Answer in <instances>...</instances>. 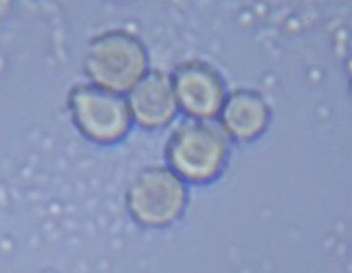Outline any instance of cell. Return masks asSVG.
<instances>
[{
    "label": "cell",
    "instance_id": "cell-1",
    "mask_svg": "<svg viewBox=\"0 0 352 273\" xmlns=\"http://www.w3.org/2000/svg\"><path fill=\"white\" fill-rule=\"evenodd\" d=\"M145 44L131 30L115 27L91 36L84 54V69L91 82L123 94L147 73Z\"/></svg>",
    "mask_w": 352,
    "mask_h": 273
},
{
    "label": "cell",
    "instance_id": "cell-2",
    "mask_svg": "<svg viewBox=\"0 0 352 273\" xmlns=\"http://www.w3.org/2000/svg\"><path fill=\"white\" fill-rule=\"evenodd\" d=\"M227 133L210 119L193 118L176 127L168 139L166 155L170 167L184 180L212 179L227 158Z\"/></svg>",
    "mask_w": 352,
    "mask_h": 273
},
{
    "label": "cell",
    "instance_id": "cell-3",
    "mask_svg": "<svg viewBox=\"0 0 352 273\" xmlns=\"http://www.w3.org/2000/svg\"><path fill=\"white\" fill-rule=\"evenodd\" d=\"M67 103L74 125L94 142H116L130 130L133 116L123 94L86 82L72 87Z\"/></svg>",
    "mask_w": 352,
    "mask_h": 273
},
{
    "label": "cell",
    "instance_id": "cell-4",
    "mask_svg": "<svg viewBox=\"0 0 352 273\" xmlns=\"http://www.w3.org/2000/svg\"><path fill=\"white\" fill-rule=\"evenodd\" d=\"M187 197L185 180L172 168L151 166L141 170L129 184L125 201L136 222L160 228L180 217Z\"/></svg>",
    "mask_w": 352,
    "mask_h": 273
},
{
    "label": "cell",
    "instance_id": "cell-5",
    "mask_svg": "<svg viewBox=\"0 0 352 273\" xmlns=\"http://www.w3.org/2000/svg\"><path fill=\"white\" fill-rule=\"evenodd\" d=\"M178 105L190 118L210 119L221 110L226 88L221 74L200 59L182 62L172 74Z\"/></svg>",
    "mask_w": 352,
    "mask_h": 273
},
{
    "label": "cell",
    "instance_id": "cell-6",
    "mask_svg": "<svg viewBox=\"0 0 352 273\" xmlns=\"http://www.w3.org/2000/svg\"><path fill=\"white\" fill-rule=\"evenodd\" d=\"M128 93L133 120L144 128L167 125L179 109L172 76L160 69L148 71Z\"/></svg>",
    "mask_w": 352,
    "mask_h": 273
},
{
    "label": "cell",
    "instance_id": "cell-7",
    "mask_svg": "<svg viewBox=\"0 0 352 273\" xmlns=\"http://www.w3.org/2000/svg\"><path fill=\"white\" fill-rule=\"evenodd\" d=\"M219 113L223 130L238 140L258 135L269 120L267 101L250 89H237L227 94Z\"/></svg>",
    "mask_w": 352,
    "mask_h": 273
}]
</instances>
